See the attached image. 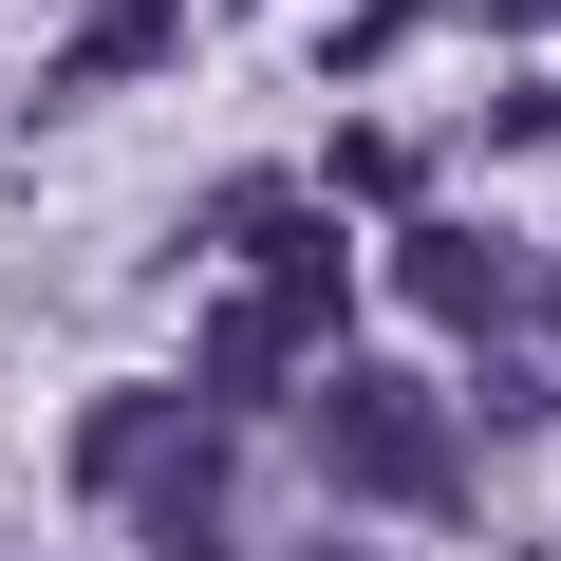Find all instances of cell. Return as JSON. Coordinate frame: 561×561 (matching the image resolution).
<instances>
[{"instance_id": "obj_2", "label": "cell", "mask_w": 561, "mask_h": 561, "mask_svg": "<svg viewBox=\"0 0 561 561\" xmlns=\"http://www.w3.org/2000/svg\"><path fill=\"white\" fill-rule=\"evenodd\" d=\"M319 468L356 486V505H412V524H468L486 505V468H468V431H449V393L431 375H319Z\"/></svg>"}, {"instance_id": "obj_3", "label": "cell", "mask_w": 561, "mask_h": 561, "mask_svg": "<svg viewBox=\"0 0 561 561\" xmlns=\"http://www.w3.org/2000/svg\"><path fill=\"white\" fill-rule=\"evenodd\" d=\"M393 280H412V300H431L449 337H486V319H524V262H505L486 225H412V243H393Z\"/></svg>"}, {"instance_id": "obj_1", "label": "cell", "mask_w": 561, "mask_h": 561, "mask_svg": "<svg viewBox=\"0 0 561 561\" xmlns=\"http://www.w3.org/2000/svg\"><path fill=\"white\" fill-rule=\"evenodd\" d=\"M76 486L131 524V561H243L225 542V393H113V412H76Z\"/></svg>"}, {"instance_id": "obj_4", "label": "cell", "mask_w": 561, "mask_h": 561, "mask_svg": "<svg viewBox=\"0 0 561 561\" xmlns=\"http://www.w3.org/2000/svg\"><path fill=\"white\" fill-rule=\"evenodd\" d=\"M280 561H375V542H280Z\"/></svg>"}]
</instances>
